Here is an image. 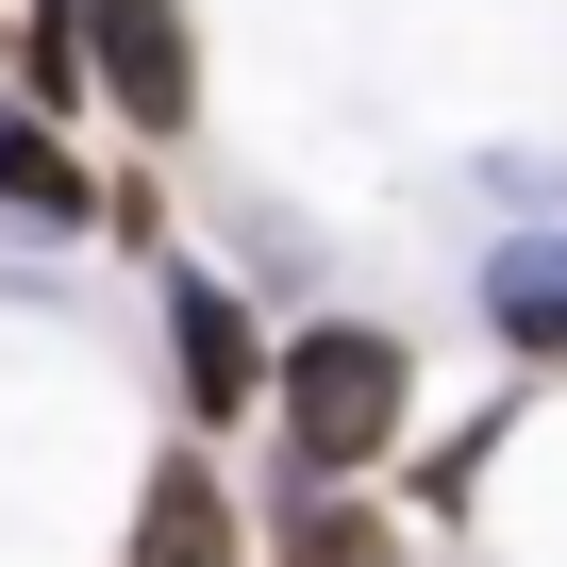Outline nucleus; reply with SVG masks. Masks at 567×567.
Segmentation results:
<instances>
[{
	"label": "nucleus",
	"instance_id": "obj_1",
	"mask_svg": "<svg viewBox=\"0 0 567 567\" xmlns=\"http://www.w3.org/2000/svg\"><path fill=\"white\" fill-rule=\"evenodd\" d=\"M267 401H284V451H301L318 484H351L368 451H401V401H417V351H401L384 318H318L301 351L267 368Z\"/></svg>",
	"mask_w": 567,
	"mask_h": 567
},
{
	"label": "nucleus",
	"instance_id": "obj_2",
	"mask_svg": "<svg viewBox=\"0 0 567 567\" xmlns=\"http://www.w3.org/2000/svg\"><path fill=\"white\" fill-rule=\"evenodd\" d=\"M84 18V84L134 117V134H184L200 117V34H184V0H68Z\"/></svg>",
	"mask_w": 567,
	"mask_h": 567
},
{
	"label": "nucleus",
	"instance_id": "obj_3",
	"mask_svg": "<svg viewBox=\"0 0 567 567\" xmlns=\"http://www.w3.org/2000/svg\"><path fill=\"white\" fill-rule=\"evenodd\" d=\"M167 368H184V401H200L217 434L267 401V334H250V301H234L217 267H167Z\"/></svg>",
	"mask_w": 567,
	"mask_h": 567
},
{
	"label": "nucleus",
	"instance_id": "obj_4",
	"mask_svg": "<svg viewBox=\"0 0 567 567\" xmlns=\"http://www.w3.org/2000/svg\"><path fill=\"white\" fill-rule=\"evenodd\" d=\"M134 567H250L234 484H217L200 451H167V467H151V501H134Z\"/></svg>",
	"mask_w": 567,
	"mask_h": 567
},
{
	"label": "nucleus",
	"instance_id": "obj_5",
	"mask_svg": "<svg viewBox=\"0 0 567 567\" xmlns=\"http://www.w3.org/2000/svg\"><path fill=\"white\" fill-rule=\"evenodd\" d=\"M0 217H18V234H84L101 217V184H84V151L18 101V117H0Z\"/></svg>",
	"mask_w": 567,
	"mask_h": 567
},
{
	"label": "nucleus",
	"instance_id": "obj_6",
	"mask_svg": "<svg viewBox=\"0 0 567 567\" xmlns=\"http://www.w3.org/2000/svg\"><path fill=\"white\" fill-rule=\"evenodd\" d=\"M484 318H501V351H567V234L484 250Z\"/></svg>",
	"mask_w": 567,
	"mask_h": 567
},
{
	"label": "nucleus",
	"instance_id": "obj_7",
	"mask_svg": "<svg viewBox=\"0 0 567 567\" xmlns=\"http://www.w3.org/2000/svg\"><path fill=\"white\" fill-rule=\"evenodd\" d=\"M301 567H384V517H368V501H351V517L318 501V517H301Z\"/></svg>",
	"mask_w": 567,
	"mask_h": 567
}]
</instances>
